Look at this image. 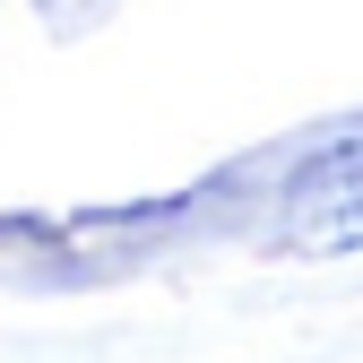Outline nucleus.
<instances>
[{"label":"nucleus","mask_w":363,"mask_h":363,"mask_svg":"<svg viewBox=\"0 0 363 363\" xmlns=\"http://www.w3.org/2000/svg\"><path fill=\"white\" fill-rule=\"evenodd\" d=\"M277 242L303 251V259H337V251H363V139L320 156L294 199L277 208Z\"/></svg>","instance_id":"1"}]
</instances>
